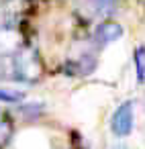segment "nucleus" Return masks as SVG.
I'll use <instances>...</instances> for the list:
<instances>
[{
  "label": "nucleus",
  "mask_w": 145,
  "mask_h": 149,
  "mask_svg": "<svg viewBox=\"0 0 145 149\" xmlns=\"http://www.w3.org/2000/svg\"><path fill=\"white\" fill-rule=\"evenodd\" d=\"M133 61H135V74H137V82L145 86V45H139L133 53Z\"/></svg>",
  "instance_id": "4"
},
{
  "label": "nucleus",
  "mask_w": 145,
  "mask_h": 149,
  "mask_svg": "<svg viewBox=\"0 0 145 149\" xmlns=\"http://www.w3.org/2000/svg\"><path fill=\"white\" fill-rule=\"evenodd\" d=\"M112 149H127L125 145H116V147H112Z\"/></svg>",
  "instance_id": "8"
},
{
  "label": "nucleus",
  "mask_w": 145,
  "mask_h": 149,
  "mask_svg": "<svg viewBox=\"0 0 145 149\" xmlns=\"http://www.w3.org/2000/svg\"><path fill=\"white\" fill-rule=\"evenodd\" d=\"M96 17H108L114 10V0H88L86 2Z\"/></svg>",
  "instance_id": "5"
},
{
  "label": "nucleus",
  "mask_w": 145,
  "mask_h": 149,
  "mask_svg": "<svg viewBox=\"0 0 145 149\" xmlns=\"http://www.w3.org/2000/svg\"><path fill=\"white\" fill-rule=\"evenodd\" d=\"M23 94L17 90H0V102H21Z\"/></svg>",
  "instance_id": "7"
},
{
  "label": "nucleus",
  "mask_w": 145,
  "mask_h": 149,
  "mask_svg": "<svg viewBox=\"0 0 145 149\" xmlns=\"http://www.w3.org/2000/svg\"><path fill=\"white\" fill-rule=\"evenodd\" d=\"M10 133H13L10 120L6 118V114H0V147H2V145L10 139Z\"/></svg>",
  "instance_id": "6"
},
{
  "label": "nucleus",
  "mask_w": 145,
  "mask_h": 149,
  "mask_svg": "<svg viewBox=\"0 0 145 149\" xmlns=\"http://www.w3.org/2000/svg\"><path fill=\"white\" fill-rule=\"evenodd\" d=\"M121 37H123V27L116 21H102L94 29V41L98 45H108V43H112Z\"/></svg>",
  "instance_id": "3"
},
{
  "label": "nucleus",
  "mask_w": 145,
  "mask_h": 149,
  "mask_svg": "<svg viewBox=\"0 0 145 149\" xmlns=\"http://www.w3.org/2000/svg\"><path fill=\"white\" fill-rule=\"evenodd\" d=\"M133 123H135L133 102L127 100L121 106H116V110L112 112V116H110V131H112L114 137H127L133 131Z\"/></svg>",
  "instance_id": "2"
},
{
  "label": "nucleus",
  "mask_w": 145,
  "mask_h": 149,
  "mask_svg": "<svg viewBox=\"0 0 145 149\" xmlns=\"http://www.w3.org/2000/svg\"><path fill=\"white\" fill-rule=\"evenodd\" d=\"M139 2H143V4H145V0H139Z\"/></svg>",
  "instance_id": "9"
},
{
  "label": "nucleus",
  "mask_w": 145,
  "mask_h": 149,
  "mask_svg": "<svg viewBox=\"0 0 145 149\" xmlns=\"http://www.w3.org/2000/svg\"><path fill=\"white\" fill-rule=\"evenodd\" d=\"M15 72H17V78L23 80V82H33L41 76V63L37 59V55L29 49L21 51L17 57H15Z\"/></svg>",
  "instance_id": "1"
}]
</instances>
